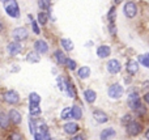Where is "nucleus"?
<instances>
[{
	"label": "nucleus",
	"mask_w": 149,
	"mask_h": 140,
	"mask_svg": "<svg viewBox=\"0 0 149 140\" xmlns=\"http://www.w3.org/2000/svg\"><path fill=\"white\" fill-rule=\"evenodd\" d=\"M3 4H4V9L8 13V16L13 18L20 17V8L16 0H3Z\"/></svg>",
	"instance_id": "nucleus-1"
},
{
	"label": "nucleus",
	"mask_w": 149,
	"mask_h": 140,
	"mask_svg": "<svg viewBox=\"0 0 149 140\" xmlns=\"http://www.w3.org/2000/svg\"><path fill=\"white\" fill-rule=\"evenodd\" d=\"M127 104H128V106L131 107L132 110H135V111H137V110H139L140 107L143 106L141 101H140V97H139V94H137L136 92H132V93H130L128 98H127Z\"/></svg>",
	"instance_id": "nucleus-2"
},
{
	"label": "nucleus",
	"mask_w": 149,
	"mask_h": 140,
	"mask_svg": "<svg viewBox=\"0 0 149 140\" xmlns=\"http://www.w3.org/2000/svg\"><path fill=\"white\" fill-rule=\"evenodd\" d=\"M124 93V89L120 84H113V85L109 88V96L113 100H119Z\"/></svg>",
	"instance_id": "nucleus-3"
},
{
	"label": "nucleus",
	"mask_w": 149,
	"mask_h": 140,
	"mask_svg": "<svg viewBox=\"0 0 149 140\" xmlns=\"http://www.w3.org/2000/svg\"><path fill=\"white\" fill-rule=\"evenodd\" d=\"M123 12H124V16L128 18H134L135 16L137 15V7L134 1H127L123 7Z\"/></svg>",
	"instance_id": "nucleus-4"
},
{
	"label": "nucleus",
	"mask_w": 149,
	"mask_h": 140,
	"mask_svg": "<svg viewBox=\"0 0 149 140\" xmlns=\"http://www.w3.org/2000/svg\"><path fill=\"white\" fill-rule=\"evenodd\" d=\"M29 33L28 30H26V28H24V26H20V28H16L15 30L12 31V37L15 41L17 42H21V41H25L26 38H28Z\"/></svg>",
	"instance_id": "nucleus-5"
},
{
	"label": "nucleus",
	"mask_w": 149,
	"mask_h": 140,
	"mask_svg": "<svg viewBox=\"0 0 149 140\" xmlns=\"http://www.w3.org/2000/svg\"><path fill=\"white\" fill-rule=\"evenodd\" d=\"M3 100L9 105H16L20 101V97H18V93L16 91H7L3 94Z\"/></svg>",
	"instance_id": "nucleus-6"
},
{
	"label": "nucleus",
	"mask_w": 149,
	"mask_h": 140,
	"mask_svg": "<svg viewBox=\"0 0 149 140\" xmlns=\"http://www.w3.org/2000/svg\"><path fill=\"white\" fill-rule=\"evenodd\" d=\"M141 131H143L141 123L136 122V120H132L130 125H127V132H128L130 136H137Z\"/></svg>",
	"instance_id": "nucleus-7"
},
{
	"label": "nucleus",
	"mask_w": 149,
	"mask_h": 140,
	"mask_svg": "<svg viewBox=\"0 0 149 140\" xmlns=\"http://www.w3.org/2000/svg\"><path fill=\"white\" fill-rule=\"evenodd\" d=\"M106 67H107V71L110 73H113V75H115V73H118L119 71L122 70V64L119 60L116 59H111L107 62V64H106Z\"/></svg>",
	"instance_id": "nucleus-8"
},
{
	"label": "nucleus",
	"mask_w": 149,
	"mask_h": 140,
	"mask_svg": "<svg viewBox=\"0 0 149 140\" xmlns=\"http://www.w3.org/2000/svg\"><path fill=\"white\" fill-rule=\"evenodd\" d=\"M7 50L8 52H9V55H12V56H15V55L20 54L21 51H22V46H21L20 42H9V43L7 45Z\"/></svg>",
	"instance_id": "nucleus-9"
},
{
	"label": "nucleus",
	"mask_w": 149,
	"mask_h": 140,
	"mask_svg": "<svg viewBox=\"0 0 149 140\" xmlns=\"http://www.w3.org/2000/svg\"><path fill=\"white\" fill-rule=\"evenodd\" d=\"M34 49H36V51L38 52V54L42 55L49 51V45H47V42L43 41V39H38V41L34 43Z\"/></svg>",
	"instance_id": "nucleus-10"
},
{
	"label": "nucleus",
	"mask_w": 149,
	"mask_h": 140,
	"mask_svg": "<svg viewBox=\"0 0 149 140\" xmlns=\"http://www.w3.org/2000/svg\"><path fill=\"white\" fill-rule=\"evenodd\" d=\"M126 70H127V72H128L130 75H135V73L139 71V63H137L136 60H134V59H130L128 62H127V64H126Z\"/></svg>",
	"instance_id": "nucleus-11"
},
{
	"label": "nucleus",
	"mask_w": 149,
	"mask_h": 140,
	"mask_svg": "<svg viewBox=\"0 0 149 140\" xmlns=\"http://www.w3.org/2000/svg\"><path fill=\"white\" fill-rule=\"evenodd\" d=\"M93 118H94L98 123H106L109 120L107 115H106L105 111H102V110H94V111H93Z\"/></svg>",
	"instance_id": "nucleus-12"
},
{
	"label": "nucleus",
	"mask_w": 149,
	"mask_h": 140,
	"mask_svg": "<svg viewBox=\"0 0 149 140\" xmlns=\"http://www.w3.org/2000/svg\"><path fill=\"white\" fill-rule=\"evenodd\" d=\"M63 128H64L65 134H68V135H74V134H77V131H79V125L73 123V122H68V123H65Z\"/></svg>",
	"instance_id": "nucleus-13"
},
{
	"label": "nucleus",
	"mask_w": 149,
	"mask_h": 140,
	"mask_svg": "<svg viewBox=\"0 0 149 140\" xmlns=\"http://www.w3.org/2000/svg\"><path fill=\"white\" fill-rule=\"evenodd\" d=\"M115 135H116L115 130L110 127V128H105V130L101 132L100 138H101V140H111L113 138H115Z\"/></svg>",
	"instance_id": "nucleus-14"
},
{
	"label": "nucleus",
	"mask_w": 149,
	"mask_h": 140,
	"mask_svg": "<svg viewBox=\"0 0 149 140\" xmlns=\"http://www.w3.org/2000/svg\"><path fill=\"white\" fill-rule=\"evenodd\" d=\"M9 119H10V122L12 123H15V125H20L21 123V120H22V117H21V113H18L17 110H15V109H12L9 111Z\"/></svg>",
	"instance_id": "nucleus-15"
},
{
	"label": "nucleus",
	"mask_w": 149,
	"mask_h": 140,
	"mask_svg": "<svg viewBox=\"0 0 149 140\" xmlns=\"http://www.w3.org/2000/svg\"><path fill=\"white\" fill-rule=\"evenodd\" d=\"M110 54H111V49L109 46H106V45H102V46H100L97 49V55L100 58H102V59L103 58H107Z\"/></svg>",
	"instance_id": "nucleus-16"
},
{
	"label": "nucleus",
	"mask_w": 149,
	"mask_h": 140,
	"mask_svg": "<svg viewBox=\"0 0 149 140\" xmlns=\"http://www.w3.org/2000/svg\"><path fill=\"white\" fill-rule=\"evenodd\" d=\"M84 98L86 102L93 104V102L95 101V98H97V93H95L94 91H92V89H86V91L84 92Z\"/></svg>",
	"instance_id": "nucleus-17"
},
{
	"label": "nucleus",
	"mask_w": 149,
	"mask_h": 140,
	"mask_svg": "<svg viewBox=\"0 0 149 140\" xmlns=\"http://www.w3.org/2000/svg\"><path fill=\"white\" fill-rule=\"evenodd\" d=\"M26 60H28L29 63H38L39 60H41V58H39V55L37 51H30L28 55H26Z\"/></svg>",
	"instance_id": "nucleus-18"
},
{
	"label": "nucleus",
	"mask_w": 149,
	"mask_h": 140,
	"mask_svg": "<svg viewBox=\"0 0 149 140\" xmlns=\"http://www.w3.org/2000/svg\"><path fill=\"white\" fill-rule=\"evenodd\" d=\"M60 43H62L63 49H64L65 51H72V50H73V43H72V41H71V39H68V38H62Z\"/></svg>",
	"instance_id": "nucleus-19"
},
{
	"label": "nucleus",
	"mask_w": 149,
	"mask_h": 140,
	"mask_svg": "<svg viewBox=\"0 0 149 140\" xmlns=\"http://www.w3.org/2000/svg\"><path fill=\"white\" fill-rule=\"evenodd\" d=\"M79 76L80 79H88L90 76V68L88 65H84L79 70Z\"/></svg>",
	"instance_id": "nucleus-20"
},
{
	"label": "nucleus",
	"mask_w": 149,
	"mask_h": 140,
	"mask_svg": "<svg viewBox=\"0 0 149 140\" xmlns=\"http://www.w3.org/2000/svg\"><path fill=\"white\" fill-rule=\"evenodd\" d=\"M55 59H56V62L59 63V64H65V60H67V58H65V55L63 54V51H60V50H58V51H55Z\"/></svg>",
	"instance_id": "nucleus-21"
},
{
	"label": "nucleus",
	"mask_w": 149,
	"mask_h": 140,
	"mask_svg": "<svg viewBox=\"0 0 149 140\" xmlns=\"http://www.w3.org/2000/svg\"><path fill=\"white\" fill-rule=\"evenodd\" d=\"M29 113H30V115H39L41 114L39 104H30V106H29Z\"/></svg>",
	"instance_id": "nucleus-22"
},
{
	"label": "nucleus",
	"mask_w": 149,
	"mask_h": 140,
	"mask_svg": "<svg viewBox=\"0 0 149 140\" xmlns=\"http://www.w3.org/2000/svg\"><path fill=\"white\" fill-rule=\"evenodd\" d=\"M60 117H62V119H64V120L71 119V118H72V107H65V109H63Z\"/></svg>",
	"instance_id": "nucleus-23"
},
{
	"label": "nucleus",
	"mask_w": 149,
	"mask_h": 140,
	"mask_svg": "<svg viewBox=\"0 0 149 140\" xmlns=\"http://www.w3.org/2000/svg\"><path fill=\"white\" fill-rule=\"evenodd\" d=\"M10 122L9 119V115L7 117V114L5 113H1L0 114V125H1V128H7L8 127V123Z\"/></svg>",
	"instance_id": "nucleus-24"
},
{
	"label": "nucleus",
	"mask_w": 149,
	"mask_h": 140,
	"mask_svg": "<svg viewBox=\"0 0 149 140\" xmlns=\"http://www.w3.org/2000/svg\"><path fill=\"white\" fill-rule=\"evenodd\" d=\"M81 115H82V113H81L80 106L74 105V106L72 107V118L73 119H76V120H79V119H81Z\"/></svg>",
	"instance_id": "nucleus-25"
},
{
	"label": "nucleus",
	"mask_w": 149,
	"mask_h": 140,
	"mask_svg": "<svg viewBox=\"0 0 149 140\" xmlns=\"http://www.w3.org/2000/svg\"><path fill=\"white\" fill-rule=\"evenodd\" d=\"M38 7L42 10H47L51 7V0H38Z\"/></svg>",
	"instance_id": "nucleus-26"
},
{
	"label": "nucleus",
	"mask_w": 149,
	"mask_h": 140,
	"mask_svg": "<svg viewBox=\"0 0 149 140\" xmlns=\"http://www.w3.org/2000/svg\"><path fill=\"white\" fill-rule=\"evenodd\" d=\"M29 102H30V104H39V102H41V97H39V94L36 93V92L30 93L29 94Z\"/></svg>",
	"instance_id": "nucleus-27"
},
{
	"label": "nucleus",
	"mask_w": 149,
	"mask_h": 140,
	"mask_svg": "<svg viewBox=\"0 0 149 140\" xmlns=\"http://www.w3.org/2000/svg\"><path fill=\"white\" fill-rule=\"evenodd\" d=\"M47 20H49V16H47V13L45 12V10H41V13L38 15V22L41 24V25H45V24L47 22Z\"/></svg>",
	"instance_id": "nucleus-28"
},
{
	"label": "nucleus",
	"mask_w": 149,
	"mask_h": 140,
	"mask_svg": "<svg viewBox=\"0 0 149 140\" xmlns=\"http://www.w3.org/2000/svg\"><path fill=\"white\" fill-rule=\"evenodd\" d=\"M65 91L68 92V94H70V97H72V98H74L76 97V91H74V88H73V85L71 83H68V81H65Z\"/></svg>",
	"instance_id": "nucleus-29"
},
{
	"label": "nucleus",
	"mask_w": 149,
	"mask_h": 140,
	"mask_svg": "<svg viewBox=\"0 0 149 140\" xmlns=\"http://www.w3.org/2000/svg\"><path fill=\"white\" fill-rule=\"evenodd\" d=\"M115 7H113L110 10H109V15H107V18H109V24H115Z\"/></svg>",
	"instance_id": "nucleus-30"
},
{
	"label": "nucleus",
	"mask_w": 149,
	"mask_h": 140,
	"mask_svg": "<svg viewBox=\"0 0 149 140\" xmlns=\"http://www.w3.org/2000/svg\"><path fill=\"white\" fill-rule=\"evenodd\" d=\"M139 62L141 63L144 67L149 68V54H147V55H140V56H139Z\"/></svg>",
	"instance_id": "nucleus-31"
},
{
	"label": "nucleus",
	"mask_w": 149,
	"mask_h": 140,
	"mask_svg": "<svg viewBox=\"0 0 149 140\" xmlns=\"http://www.w3.org/2000/svg\"><path fill=\"white\" fill-rule=\"evenodd\" d=\"M64 65H67V68L68 70H71V71H73V70H76V62L72 59H70V58H67V60H65V64Z\"/></svg>",
	"instance_id": "nucleus-32"
},
{
	"label": "nucleus",
	"mask_w": 149,
	"mask_h": 140,
	"mask_svg": "<svg viewBox=\"0 0 149 140\" xmlns=\"http://www.w3.org/2000/svg\"><path fill=\"white\" fill-rule=\"evenodd\" d=\"M132 120H134L132 115L131 114H126V115H123V118H122V125H130Z\"/></svg>",
	"instance_id": "nucleus-33"
},
{
	"label": "nucleus",
	"mask_w": 149,
	"mask_h": 140,
	"mask_svg": "<svg viewBox=\"0 0 149 140\" xmlns=\"http://www.w3.org/2000/svg\"><path fill=\"white\" fill-rule=\"evenodd\" d=\"M29 130H30V132L33 134V135H36V132H37L36 120H34V119H31V118H30V120H29Z\"/></svg>",
	"instance_id": "nucleus-34"
},
{
	"label": "nucleus",
	"mask_w": 149,
	"mask_h": 140,
	"mask_svg": "<svg viewBox=\"0 0 149 140\" xmlns=\"http://www.w3.org/2000/svg\"><path fill=\"white\" fill-rule=\"evenodd\" d=\"M8 140H24V136L20 135V134H17V132H13L9 135Z\"/></svg>",
	"instance_id": "nucleus-35"
},
{
	"label": "nucleus",
	"mask_w": 149,
	"mask_h": 140,
	"mask_svg": "<svg viewBox=\"0 0 149 140\" xmlns=\"http://www.w3.org/2000/svg\"><path fill=\"white\" fill-rule=\"evenodd\" d=\"M29 18L31 20V26H33V31L36 34H39V28H38V25H37V22L36 21H33V17L31 16H29Z\"/></svg>",
	"instance_id": "nucleus-36"
},
{
	"label": "nucleus",
	"mask_w": 149,
	"mask_h": 140,
	"mask_svg": "<svg viewBox=\"0 0 149 140\" xmlns=\"http://www.w3.org/2000/svg\"><path fill=\"white\" fill-rule=\"evenodd\" d=\"M71 140H85V139H84V136L82 135H76V136H73Z\"/></svg>",
	"instance_id": "nucleus-37"
},
{
	"label": "nucleus",
	"mask_w": 149,
	"mask_h": 140,
	"mask_svg": "<svg viewBox=\"0 0 149 140\" xmlns=\"http://www.w3.org/2000/svg\"><path fill=\"white\" fill-rule=\"evenodd\" d=\"M144 101L149 105V92H145V94H144Z\"/></svg>",
	"instance_id": "nucleus-38"
},
{
	"label": "nucleus",
	"mask_w": 149,
	"mask_h": 140,
	"mask_svg": "<svg viewBox=\"0 0 149 140\" xmlns=\"http://www.w3.org/2000/svg\"><path fill=\"white\" fill-rule=\"evenodd\" d=\"M143 88H144V89H145V91H147V89H148V91H149V81H145V83H144V84H143Z\"/></svg>",
	"instance_id": "nucleus-39"
},
{
	"label": "nucleus",
	"mask_w": 149,
	"mask_h": 140,
	"mask_svg": "<svg viewBox=\"0 0 149 140\" xmlns=\"http://www.w3.org/2000/svg\"><path fill=\"white\" fill-rule=\"evenodd\" d=\"M145 138H147V139L149 140V130L147 131V132H145Z\"/></svg>",
	"instance_id": "nucleus-40"
},
{
	"label": "nucleus",
	"mask_w": 149,
	"mask_h": 140,
	"mask_svg": "<svg viewBox=\"0 0 149 140\" xmlns=\"http://www.w3.org/2000/svg\"><path fill=\"white\" fill-rule=\"evenodd\" d=\"M118 1H119V0H115V3H118Z\"/></svg>",
	"instance_id": "nucleus-41"
}]
</instances>
